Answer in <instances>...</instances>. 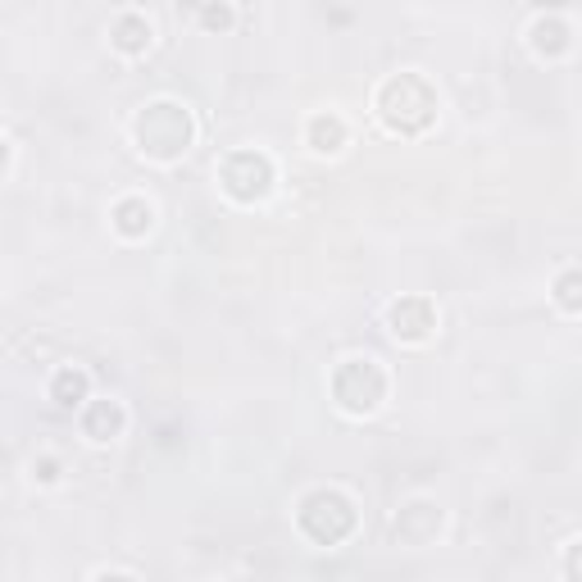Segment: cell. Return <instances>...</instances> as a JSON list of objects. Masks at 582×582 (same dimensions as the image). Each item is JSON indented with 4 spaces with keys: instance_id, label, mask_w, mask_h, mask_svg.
<instances>
[{
    "instance_id": "cell-1",
    "label": "cell",
    "mask_w": 582,
    "mask_h": 582,
    "mask_svg": "<svg viewBox=\"0 0 582 582\" xmlns=\"http://www.w3.org/2000/svg\"><path fill=\"white\" fill-rule=\"evenodd\" d=\"M133 137H137V150L150 160H183L191 141H196V119L187 106L178 100H150V106L133 119Z\"/></svg>"
},
{
    "instance_id": "cell-2",
    "label": "cell",
    "mask_w": 582,
    "mask_h": 582,
    "mask_svg": "<svg viewBox=\"0 0 582 582\" xmlns=\"http://www.w3.org/2000/svg\"><path fill=\"white\" fill-rule=\"evenodd\" d=\"M377 119L387 123L392 133H423L428 123L437 119V91L428 87L419 73H396L377 87Z\"/></svg>"
},
{
    "instance_id": "cell-3",
    "label": "cell",
    "mask_w": 582,
    "mask_h": 582,
    "mask_svg": "<svg viewBox=\"0 0 582 582\" xmlns=\"http://www.w3.org/2000/svg\"><path fill=\"white\" fill-rule=\"evenodd\" d=\"M333 396L346 414H373L387 400V373L377 369V360H346L333 377Z\"/></svg>"
},
{
    "instance_id": "cell-4",
    "label": "cell",
    "mask_w": 582,
    "mask_h": 582,
    "mask_svg": "<svg viewBox=\"0 0 582 582\" xmlns=\"http://www.w3.org/2000/svg\"><path fill=\"white\" fill-rule=\"evenodd\" d=\"M219 183L233 200H242V206H256V200H264L273 191V160L260 156V150H237V156L223 160Z\"/></svg>"
},
{
    "instance_id": "cell-5",
    "label": "cell",
    "mask_w": 582,
    "mask_h": 582,
    "mask_svg": "<svg viewBox=\"0 0 582 582\" xmlns=\"http://www.w3.org/2000/svg\"><path fill=\"white\" fill-rule=\"evenodd\" d=\"M387 327H392V337L396 342H428L437 333V310H433V300H423V296H405L396 300V306L387 310Z\"/></svg>"
},
{
    "instance_id": "cell-6",
    "label": "cell",
    "mask_w": 582,
    "mask_h": 582,
    "mask_svg": "<svg viewBox=\"0 0 582 582\" xmlns=\"http://www.w3.org/2000/svg\"><path fill=\"white\" fill-rule=\"evenodd\" d=\"M123 423H128V414H123L119 400H91L87 414H83V433L91 442H114L123 433Z\"/></svg>"
},
{
    "instance_id": "cell-7",
    "label": "cell",
    "mask_w": 582,
    "mask_h": 582,
    "mask_svg": "<svg viewBox=\"0 0 582 582\" xmlns=\"http://www.w3.org/2000/svg\"><path fill=\"white\" fill-rule=\"evenodd\" d=\"M114 227L123 237H146L150 227H156V210H150L141 196H128V200L114 206Z\"/></svg>"
},
{
    "instance_id": "cell-8",
    "label": "cell",
    "mask_w": 582,
    "mask_h": 582,
    "mask_svg": "<svg viewBox=\"0 0 582 582\" xmlns=\"http://www.w3.org/2000/svg\"><path fill=\"white\" fill-rule=\"evenodd\" d=\"M110 41L123 50V55H146V50H150V23H146L141 14H123V18L114 23Z\"/></svg>"
},
{
    "instance_id": "cell-9",
    "label": "cell",
    "mask_w": 582,
    "mask_h": 582,
    "mask_svg": "<svg viewBox=\"0 0 582 582\" xmlns=\"http://www.w3.org/2000/svg\"><path fill=\"white\" fill-rule=\"evenodd\" d=\"M342 146H346V123L337 114L310 119V150H314V156H337Z\"/></svg>"
},
{
    "instance_id": "cell-10",
    "label": "cell",
    "mask_w": 582,
    "mask_h": 582,
    "mask_svg": "<svg viewBox=\"0 0 582 582\" xmlns=\"http://www.w3.org/2000/svg\"><path fill=\"white\" fill-rule=\"evenodd\" d=\"M533 50H537V55H546V60L565 55V50H569V28L560 18H537L533 23Z\"/></svg>"
},
{
    "instance_id": "cell-11",
    "label": "cell",
    "mask_w": 582,
    "mask_h": 582,
    "mask_svg": "<svg viewBox=\"0 0 582 582\" xmlns=\"http://www.w3.org/2000/svg\"><path fill=\"white\" fill-rule=\"evenodd\" d=\"M55 400L64 405V410L83 405V400H87V373H83V369H64V373L55 377Z\"/></svg>"
},
{
    "instance_id": "cell-12",
    "label": "cell",
    "mask_w": 582,
    "mask_h": 582,
    "mask_svg": "<svg viewBox=\"0 0 582 582\" xmlns=\"http://www.w3.org/2000/svg\"><path fill=\"white\" fill-rule=\"evenodd\" d=\"M200 23H206V28H233V5H227V0H210L206 10H200Z\"/></svg>"
},
{
    "instance_id": "cell-13",
    "label": "cell",
    "mask_w": 582,
    "mask_h": 582,
    "mask_svg": "<svg viewBox=\"0 0 582 582\" xmlns=\"http://www.w3.org/2000/svg\"><path fill=\"white\" fill-rule=\"evenodd\" d=\"M555 300H560L569 314H578V273H573V269L560 277V292H555Z\"/></svg>"
},
{
    "instance_id": "cell-14",
    "label": "cell",
    "mask_w": 582,
    "mask_h": 582,
    "mask_svg": "<svg viewBox=\"0 0 582 582\" xmlns=\"http://www.w3.org/2000/svg\"><path fill=\"white\" fill-rule=\"evenodd\" d=\"M5 164H10V141L0 137V173H5Z\"/></svg>"
}]
</instances>
